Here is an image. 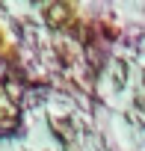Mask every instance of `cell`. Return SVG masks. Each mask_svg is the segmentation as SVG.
I'll return each mask as SVG.
<instances>
[{
    "instance_id": "obj_3",
    "label": "cell",
    "mask_w": 145,
    "mask_h": 151,
    "mask_svg": "<svg viewBox=\"0 0 145 151\" xmlns=\"http://www.w3.org/2000/svg\"><path fill=\"white\" fill-rule=\"evenodd\" d=\"M0 122H3V124L12 122V107H0Z\"/></svg>"
},
{
    "instance_id": "obj_2",
    "label": "cell",
    "mask_w": 145,
    "mask_h": 151,
    "mask_svg": "<svg viewBox=\"0 0 145 151\" xmlns=\"http://www.w3.org/2000/svg\"><path fill=\"white\" fill-rule=\"evenodd\" d=\"M124 83H127V62L124 59H116L113 62V86L116 89H124Z\"/></svg>"
},
{
    "instance_id": "obj_1",
    "label": "cell",
    "mask_w": 145,
    "mask_h": 151,
    "mask_svg": "<svg viewBox=\"0 0 145 151\" xmlns=\"http://www.w3.org/2000/svg\"><path fill=\"white\" fill-rule=\"evenodd\" d=\"M68 18H71V6L68 3H50V6H45V21L50 27H62V24H68Z\"/></svg>"
},
{
    "instance_id": "obj_4",
    "label": "cell",
    "mask_w": 145,
    "mask_h": 151,
    "mask_svg": "<svg viewBox=\"0 0 145 151\" xmlns=\"http://www.w3.org/2000/svg\"><path fill=\"white\" fill-rule=\"evenodd\" d=\"M142 86H145V71H142Z\"/></svg>"
}]
</instances>
